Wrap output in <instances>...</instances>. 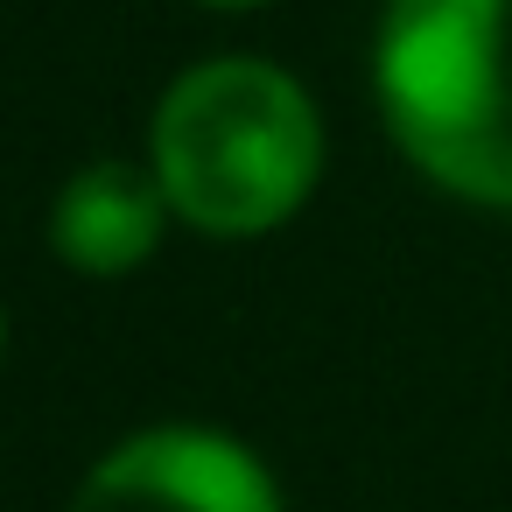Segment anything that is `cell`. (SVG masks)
Returning <instances> with one entry per match:
<instances>
[{"label":"cell","instance_id":"6da1fadb","mask_svg":"<svg viewBox=\"0 0 512 512\" xmlns=\"http://www.w3.org/2000/svg\"><path fill=\"white\" fill-rule=\"evenodd\" d=\"M155 183L169 211L211 239L288 225L323 176L316 99L267 57L190 64L155 106Z\"/></svg>","mask_w":512,"mask_h":512},{"label":"cell","instance_id":"7a4b0ae2","mask_svg":"<svg viewBox=\"0 0 512 512\" xmlns=\"http://www.w3.org/2000/svg\"><path fill=\"white\" fill-rule=\"evenodd\" d=\"M372 92L435 190L512 211V0H386Z\"/></svg>","mask_w":512,"mask_h":512},{"label":"cell","instance_id":"3957f363","mask_svg":"<svg viewBox=\"0 0 512 512\" xmlns=\"http://www.w3.org/2000/svg\"><path fill=\"white\" fill-rule=\"evenodd\" d=\"M71 512H281L267 463L218 428H141L71 498Z\"/></svg>","mask_w":512,"mask_h":512},{"label":"cell","instance_id":"277c9868","mask_svg":"<svg viewBox=\"0 0 512 512\" xmlns=\"http://www.w3.org/2000/svg\"><path fill=\"white\" fill-rule=\"evenodd\" d=\"M162 218H169V197L155 169L85 162L50 204V246L71 274L106 281V274H134L162 246Z\"/></svg>","mask_w":512,"mask_h":512},{"label":"cell","instance_id":"5b68a950","mask_svg":"<svg viewBox=\"0 0 512 512\" xmlns=\"http://www.w3.org/2000/svg\"><path fill=\"white\" fill-rule=\"evenodd\" d=\"M204 8H267V0H204Z\"/></svg>","mask_w":512,"mask_h":512},{"label":"cell","instance_id":"8992f818","mask_svg":"<svg viewBox=\"0 0 512 512\" xmlns=\"http://www.w3.org/2000/svg\"><path fill=\"white\" fill-rule=\"evenodd\" d=\"M0 358H8V309H0Z\"/></svg>","mask_w":512,"mask_h":512}]
</instances>
